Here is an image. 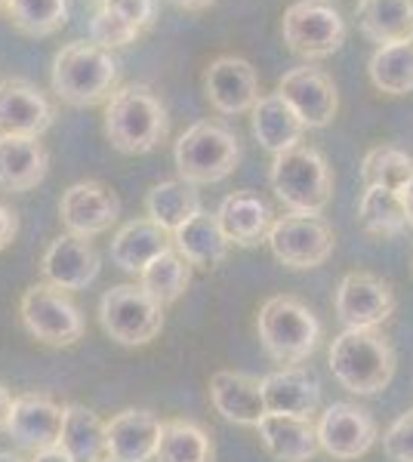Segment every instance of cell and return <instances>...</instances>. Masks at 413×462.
Instances as JSON below:
<instances>
[{
	"mask_svg": "<svg viewBox=\"0 0 413 462\" xmlns=\"http://www.w3.org/2000/svg\"><path fill=\"white\" fill-rule=\"evenodd\" d=\"M117 78H121L117 59L93 41H71L52 56V93L71 108H93L108 102L117 89Z\"/></svg>",
	"mask_w": 413,
	"mask_h": 462,
	"instance_id": "1",
	"label": "cell"
},
{
	"mask_svg": "<svg viewBox=\"0 0 413 462\" xmlns=\"http://www.w3.org/2000/svg\"><path fill=\"white\" fill-rule=\"evenodd\" d=\"M102 126L115 152L148 154L167 139L170 117L164 102L145 84H127L105 102Z\"/></svg>",
	"mask_w": 413,
	"mask_h": 462,
	"instance_id": "2",
	"label": "cell"
},
{
	"mask_svg": "<svg viewBox=\"0 0 413 462\" xmlns=\"http://www.w3.org/2000/svg\"><path fill=\"white\" fill-rule=\"evenodd\" d=\"M330 374L352 394H377L395 376V352L380 330L345 327L330 346Z\"/></svg>",
	"mask_w": 413,
	"mask_h": 462,
	"instance_id": "3",
	"label": "cell"
},
{
	"mask_svg": "<svg viewBox=\"0 0 413 462\" xmlns=\"http://www.w3.org/2000/svg\"><path fill=\"white\" fill-rule=\"evenodd\" d=\"M268 182H272L275 198L290 213L321 216L333 198V173L324 154L312 145H296L290 152L275 154Z\"/></svg>",
	"mask_w": 413,
	"mask_h": 462,
	"instance_id": "4",
	"label": "cell"
},
{
	"mask_svg": "<svg viewBox=\"0 0 413 462\" xmlns=\"http://www.w3.org/2000/svg\"><path fill=\"white\" fill-rule=\"evenodd\" d=\"M257 333L272 361L281 367H296L318 348L321 320L296 296H272L259 309Z\"/></svg>",
	"mask_w": 413,
	"mask_h": 462,
	"instance_id": "5",
	"label": "cell"
},
{
	"mask_svg": "<svg viewBox=\"0 0 413 462\" xmlns=\"http://www.w3.org/2000/svg\"><path fill=\"white\" fill-rule=\"evenodd\" d=\"M179 179L192 185H213L235 173L241 163V143L229 126L216 121L192 124L173 145Z\"/></svg>",
	"mask_w": 413,
	"mask_h": 462,
	"instance_id": "6",
	"label": "cell"
},
{
	"mask_svg": "<svg viewBox=\"0 0 413 462\" xmlns=\"http://www.w3.org/2000/svg\"><path fill=\"white\" fill-rule=\"evenodd\" d=\"M99 324L117 346H148L164 330V305L139 284H117L102 293Z\"/></svg>",
	"mask_w": 413,
	"mask_h": 462,
	"instance_id": "7",
	"label": "cell"
},
{
	"mask_svg": "<svg viewBox=\"0 0 413 462\" xmlns=\"http://www.w3.org/2000/svg\"><path fill=\"white\" fill-rule=\"evenodd\" d=\"M281 37L299 59H327L345 43V19L330 0H296L281 19Z\"/></svg>",
	"mask_w": 413,
	"mask_h": 462,
	"instance_id": "8",
	"label": "cell"
},
{
	"mask_svg": "<svg viewBox=\"0 0 413 462\" xmlns=\"http://www.w3.org/2000/svg\"><path fill=\"white\" fill-rule=\"evenodd\" d=\"M19 318L22 327L28 330V337H34L43 346L65 348L74 346L84 337V315L71 302V296L65 290H56L52 284H34L22 293L19 300Z\"/></svg>",
	"mask_w": 413,
	"mask_h": 462,
	"instance_id": "9",
	"label": "cell"
},
{
	"mask_svg": "<svg viewBox=\"0 0 413 462\" xmlns=\"http://www.w3.org/2000/svg\"><path fill=\"white\" fill-rule=\"evenodd\" d=\"M266 244L281 265L293 268V272H305V268L324 265L333 256L336 237L321 216L287 213L275 219Z\"/></svg>",
	"mask_w": 413,
	"mask_h": 462,
	"instance_id": "10",
	"label": "cell"
},
{
	"mask_svg": "<svg viewBox=\"0 0 413 462\" xmlns=\"http://www.w3.org/2000/svg\"><path fill=\"white\" fill-rule=\"evenodd\" d=\"M277 93L290 102V108L303 117L309 130H321L336 117L340 111V89L324 69L314 65H299L290 69L277 80Z\"/></svg>",
	"mask_w": 413,
	"mask_h": 462,
	"instance_id": "11",
	"label": "cell"
},
{
	"mask_svg": "<svg viewBox=\"0 0 413 462\" xmlns=\"http://www.w3.org/2000/svg\"><path fill=\"white\" fill-rule=\"evenodd\" d=\"M121 216V200L115 191L102 182H74L62 191L59 200V219L69 228V235L78 237H96L105 235Z\"/></svg>",
	"mask_w": 413,
	"mask_h": 462,
	"instance_id": "12",
	"label": "cell"
},
{
	"mask_svg": "<svg viewBox=\"0 0 413 462\" xmlns=\"http://www.w3.org/2000/svg\"><path fill=\"white\" fill-rule=\"evenodd\" d=\"M318 441L321 450L333 459H358L377 444V422L364 407L336 401L318 420Z\"/></svg>",
	"mask_w": 413,
	"mask_h": 462,
	"instance_id": "13",
	"label": "cell"
},
{
	"mask_svg": "<svg viewBox=\"0 0 413 462\" xmlns=\"http://www.w3.org/2000/svg\"><path fill=\"white\" fill-rule=\"evenodd\" d=\"M336 315L345 327H367L377 330L386 324L395 311V293L382 278L371 272H352L345 274L336 287Z\"/></svg>",
	"mask_w": 413,
	"mask_h": 462,
	"instance_id": "14",
	"label": "cell"
},
{
	"mask_svg": "<svg viewBox=\"0 0 413 462\" xmlns=\"http://www.w3.org/2000/svg\"><path fill=\"white\" fill-rule=\"evenodd\" d=\"M204 93L220 115H247L259 102V74L241 56H220L204 71Z\"/></svg>",
	"mask_w": 413,
	"mask_h": 462,
	"instance_id": "15",
	"label": "cell"
},
{
	"mask_svg": "<svg viewBox=\"0 0 413 462\" xmlns=\"http://www.w3.org/2000/svg\"><path fill=\"white\" fill-rule=\"evenodd\" d=\"M62 422H65V407L56 404L50 394L43 392H25L16 394L13 401V413L6 422V431L19 447L32 453L50 450L59 447V435H62Z\"/></svg>",
	"mask_w": 413,
	"mask_h": 462,
	"instance_id": "16",
	"label": "cell"
},
{
	"mask_svg": "<svg viewBox=\"0 0 413 462\" xmlns=\"http://www.w3.org/2000/svg\"><path fill=\"white\" fill-rule=\"evenodd\" d=\"M43 281L56 290L74 293V290H87L99 278V253L89 244V237L78 235H59L56 241L43 250L41 259Z\"/></svg>",
	"mask_w": 413,
	"mask_h": 462,
	"instance_id": "17",
	"label": "cell"
},
{
	"mask_svg": "<svg viewBox=\"0 0 413 462\" xmlns=\"http://www.w3.org/2000/svg\"><path fill=\"white\" fill-rule=\"evenodd\" d=\"M52 102L22 78L0 80V136H41L52 124Z\"/></svg>",
	"mask_w": 413,
	"mask_h": 462,
	"instance_id": "18",
	"label": "cell"
},
{
	"mask_svg": "<svg viewBox=\"0 0 413 462\" xmlns=\"http://www.w3.org/2000/svg\"><path fill=\"white\" fill-rule=\"evenodd\" d=\"M210 401L222 420L235 426H259L266 410L262 379L241 374V370H220L210 376Z\"/></svg>",
	"mask_w": 413,
	"mask_h": 462,
	"instance_id": "19",
	"label": "cell"
},
{
	"mask_svg": "<svg viewBox=\"0 0 413 462\" xmlns=\"http://www.w3.org/2000/svg\"><path fill=\"white\" fill-rule=\"evenodd\" d=\"M164 435V422L152 410H121L108 420V457L117 462H152Z\"/></svg>",
	"mask_w": 413,
	"mask_h": 462,
	"instance_id": "20",
	"label": "cell"
},
{
	"mask_svg": "<svg viewBox=\"0 0 413 462\" xmlns=\"http://www.w3.org/2000/svg\"><path fill=\"white\" fill-rule=\"evenodd\" d=\"M50 154L37 136H0V191H32L47 179Z\"/></svg>",
	"mask_w": 413,
	"mask_h": 462,
	"instance_id": "21",
	"label": "cell"
},
{
	"mask_svg": "<svg viewBox=\"0 0 413 462\" xmlns=\"http://www.w3.org/2000/svg\"><path fill=\"white\" fill-rule=\"evenodd\" d=\"M259 441L277 462H312L318 457V426L305 416L266 413L259 422Z\"/></svg>",
	"mask_w": 413,
	"mask_h": 462,
	"instance_id": "22",
	"label": "cell"
},
{
	"mask_svg": "<svg viewBox=\"0 0 413 462\" xmlns=\"http://www.w3.org/2000/svg\"><path fill=\"white\" fill-rule=\"evenodd\" d=\"M253 121V136L257 143L272 154L290 152V148L303 145V136L309 126L303 124V117L290 108V102L281 93L259 96V102L250 111Z\"/></svg>",
	"mask_w": 413,
	"mask_h": 462,
	"instance_id": "23",
	"label": "cell"
},
{
	"mask_svg": "<svg viewBox=\"0 0 413 462\" xmlns=\"http://www.w3.org/2000/svg\"><path fill=\"white\" fill-rule=\"evenodd\" d=\"M262 398H266L268 413L312 420V413L321 404V385L303 367H281L262 376Z\"/></svg>",
	"mask_w": 413,
	"mask_h": 462,
	"instance_id": "24",
	"label": "cell"
},
{
	"mask_svg": "<svg viewBox=\"0 0 413 462\" xmlns=\"http://www.w3.org/2000/svg\"><path fill=\"white\" fill-rule=\"evenodd\" d=\"M167 250H173V235H167L161 226H155L148 216L117 228V235L111 237V247H108L111 263L130 274H139L152 259H157Z\"/></svg>",
	"mask_w": 413,
	"mask_h": 462,
	"instance_id": "25",
	"label": "cell"
},
{
	"mask_svg": "<svg viewBox=\"0 0 413 462\" xmlns=\"http://www.w3.org/2000/svg\"><path fill=\"white\" fill-rule=\"evenodd\" d=\"M216 216H220L225 237L238 247H257V244L268 241V231L275 226L268 204L253 191H235V195L222 198Z\"/></svg>",
	"mask_w": 413,
	"mask_h": 462,
	"instance_id": "26",
	"label": "cell"
},
{
	"mask_svg": "<svg viewBox=\"0 0 413 462\" xmlns=\"http://www.w3.org/2000/svg\"><path fill=\"white\" fill-rule=\"evenodd\" d=\"M229 247H231V241L225 237L220 216L207 213V210H201L179 231H173V250L189 265H198V268L222 265L225 256H229Z\"/></svg>",
	"mask_w": 413,
	"mask_h": 462,
	"instance_id": "27",
	"label": "cell"
},
{
	"mask_svg": "<svg viewBox=\"0 0 413 462\" xmlns=\"http://www.w3.org/2000/svg\"><path fill=\"white\" fill-rule=\"evenodd\" d=\"M358 28L377 47L413 41V0H358Z\"/></svg>",
	"mask_w": 413,
	"mask_h": 462,
	"instance_id": "28",
	"label": "cell"
},
{
	"mask_svg": "<svg viewBox=\"0 0 413 462\" xmlns=\"http://www.w3.org/2000/svg\"><path fill=\"white\" fill-rule=\"evenodd\" d=\"M59 447L74 462H99L108 457V422L99 413H93L89 407L69 404L65 407Z\"/></svg>",
	"mask_w": 413,
	"mask_h": 462,
	"instance_id": "29",
	"label": "cell"
},
{
	"mask_svg": "<svg viewBox=\"0 0 413 462\" xmlns=\"http://www.w3.org/2000/svg\"><path fill=\"white\" fill-rule=\"evenodd\" d=\"M198 213H201V195L194 191L192 182H185V179L157 182L145 195V216L155 222V226H161L167 231V235L179 231Z\"/></svg>",
	"mask_w": 413,
	"mask_h": 462,
	"instance_id": "30",
	"label": "cell"
},
{
	"mask_svg": "<svg viewBox=\"0 0 413 462\" xmlns=\"http://www.w3.org/2000/svg\"><path fill=\"white\" fill-rule=\"evenodd\" d=\"M367 74H371V84L386 96L413 93V41L377 47Z\"/></svg>",
	"mask_w": 413,
	"mask_h": 462,
	"instance_id": "31",
	"label": "cell"
},
{
	"mask_svg": "<svg viewBox=\"0 0 413 462\" xmlns=\"http://www.w3.org/2000/svg\"><path fill=\"white\" fill-rule=\"evenodd\" d=\"M358 222L373 237H395L410 226L401 195L392 189H382V185L364 189L361 204H358Z\"/></svg>",
	"mask_w": 413,
	"mask_h": 462,
	"instance_id": "32",
	"label": "cell"
},
{
	"mask_svg": "<svg viewBox=\"0 0 413 462\" xmlns=\"http://www.w3.org/2000/svg\"><path fill=\"white\" fill-rule=\"evenodd\" d=\"M189 284H192V265L176 250L161 253V256L152 259L139 272V287L148 296H155L161 305H173L176 300H183Z\"/></svg>",
	"mask_w": 413,
	"mask_h": 462,
	"instance_id": "33",
	"label": "cell"
},
{
	"mask_svg": "<svg viewBox=\"0 0 413 462\" xmlns=\"http://www.w3.org/2000/svg\"><path fill=\"white\" fill-rule=\"evenodd\" d=\"M213 441L198 422L170 420L164 422V435L157 444L155 462H213Z\"/></svg>",
	"mask_w": 413,
	"mask_h": 462,
	"instance_id": "34",
	"label": "cell"
},
{
	"mask_svg": "<svg viewBox=\"0 0 413 462\" xmlns=\"http://www.w3.org/2000/svg\"><path fill=\"white\" fill-rule=\"evenodd\" d=\"M6 16L22 34L50 37L69 22V0H10Z\"/></svg>",
	"mask_w": 413,
	"mask_h": 462,
	"instance_id": "35",
	"label": "cell"
},
{
	"mask_svg": "<svg viewBox=\"0 0 413 462\" xmlns=\"http://www.w3.org/2000/svg\"><path fill=\"white\" fill-rule=\"evenodd\" d=\"M410 173H413V158L395 145L371 148L361 161V176H364L367 189H371V185H382V189L401 191L404 185H408Z\"/></svg>",
	"mask_w": 413,
	"mask_h": 462,
	"instance_id": "36",
	"label": "cell"
},
{
	"mask_svg": "<svg viewBox=\"0 0 413 462\" xmlns=\"http://www.w3.org/2000/svg\"><path fill=\"white\" fill-rule=\"evenodd\" d=\"M139 34H142L139 28H133L130 22L115 16V13L105 10V6H99V10L93 13V19H89V41L99 43L105 50L127 47V43H133Z\"/></svg>",
	"mask_w": 413,
	"mask_h": 462,
	"instance_id": "37",
	"label": "cell"
},
{
	"mask_svg": "<svg viewBox=\"0 0 413 462\" xmlns=\"http://www.w3.org/2000/svg\"><path fill=\"white\" fill-rule=\"evenodd\" d=\"M382 450L392 462H413V410L398 416L382 438Z\"/></svg>",
	"mask_w": 413,
	"mask_h": 462,
	"instance_id": "38",
	"label": "cell"
},
{
	"mask_svg": "<svg viewBox=\"0 0 413 462\" xmlns=\"http://www.w3.org/2000/svg\"><path fill=\"white\" fill-rule=\"evenodd\" d=\"M105 10H111L124 22H130V25L139 28V32H145L155 19V0H108Z\"/></svg>",
	"mask_w": 413,
	"mask_h": 462,
	"instance_id": "39",
	"label": "cell"
},
{
	"mask_svg": "<svg viewBox=\"0 0 413 462\" xmlns=\"http://www.w3.org/2000/svg\"><path fill=\"white\" fill-rule=\"evenodd\" d=\"M19 235V216L10 204L0 200V250H6Z\"/></svg>",
	"mask_w": 413,
	"mask_h": 462,
	"instance_id": "40",
	"label": "cell"
},
{
	"mask_svg": "<svg viewBox=\"0 0 413 462\" xmlns=\"http://www.w3.org/2000/svg\"><path fill=\"white\" fill-rule=\"evenodd\" d=\"M28 462H74L69 453L62 450V447H50V450H41V453H34Z\"/></svg>",
	"mask_w": 413,
	"mask_h": 462,
	"instance_id": "41",
	"label": "cell"
},
{
	"mask_svg": "<svg viewBox=\"0 0 413 462\" xmlns=\"http://www.w3.org/2000/svg\"><path fill=\"white\" fill-rule=\"evenodd\" d=\"M13 394L6 385H0V429H6V422H10V413H13Z\"/></svg>",
	"mask_w": 413,
	"mask_h": 462,
	"instance_id": "42",
	"label": "cell"
},
{
	"mask_svg": "<svg viewBox=\"0 0 413 462\" xmlns=\"http://www.w3.org/2000/svg\"><path fill=\"white\" fill-rule=\"evenodd\" d=\"M398 195H401V204H404V210H408V222L413 226V173L408 179V185H404V189L398 191Z\"/></svg>",
	"mask_w": 413,
	"mask_h": 462,
	"instance_id": "43",
	"label": "cell"
},
{
	"mask_svg": "<svg viewBox=\"0 0 413 462\" xmlns=\"http://www.w3.org/2000/svg\"><path fill=\"white\" fill-rule=\"evenodd\" d=\"M170 4H176L179 10H204L213 0H170Z\"/></svg>",
	"mask_w": 413,
	"mask_h": 462,
	"instance_id": "44",
	"label": "cell"
},
{
	"mask_svg": "<svg viewBox=\"0 0 413 462\" xmlns=\"http://www.w3.org/2000/svg\"><path fill=\"white\" fill-rule=\"evenodd\" d=\"M0 462H28V459H22L19 453H13V450H0Z\"/></svg>",
	"mask_w": 413,
	"mask_h": 462,
	"instance_id": "45",
	"label": "cell"
},
{
	"mask_svg": "<svg viewBox=\"0 0 413 462\" xmlns=\"http://www.w3.org/2000/svg\"><path fill=\"white\" fill-rule=\"evenodd\" d=\"M89 4H96V6H105V4H108V0H89Z\"/></svg>",
	"mask_w": 413,
	"mask_h": 462,
	"instance_id": "46",
	"label": "cell"
},
{
	"mask_svg": "<svg viewBox=\"0 0 413 462\" xmlns=\"http://www.w3.org/2000/svg\"><path fill=\"white\" fill-rule=\"evenodd\" d=\"M6 4H10V0H0V10H6Z\"/></svg>",
	"mask_w": 413,
	"mask_h": 462,
	"instance_id": "47",
	"label": "cell"
},
{
	"mask_svg": "<svg viewBox=\"0 0 413 462\" xmlns=\"http://www.w3.org/2000/svg\"><path fill=\"white\" fill-rule=\"evenodd\" d=\"M99 462H117V459H111V457H105V459H99Z\"/></svg>",
	"mask_w": 413,
	"mask_h": 462,
	"instance_id": "48",
	"label": "cell"
}]
</instances>
